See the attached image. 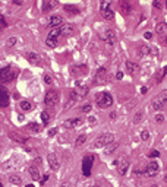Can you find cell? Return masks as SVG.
Returning a JSON list of instances; mask_svg holds the SVG:
<instances>
[{"instance_id": "6da1fadb", "label": "cell", "mask_w": 167, "mask_h": 187, "mask_svg": "<svg viewBox=\"0 0 167 187\" xmlns=\"http://www.w3.org/2000/svg\"><path fill=\"white\" fill-rule=\"evenodd\" d=\"M113 142H115V135H112V133H104V135L98 136L95 140H94L92 148H95V149L106 148V146H109V145L113 143Z\"/></svg>"}, {"instance_id": "7a4b0ae2", "label": "cell", "mask_w": 167, "mask_h": 187, "mask_svg": "<svg viewBox=\"0 0 167 187\" xmlns=\"http://www.w3.org/2000/svg\"><path fill=\"white\" fill-rule=\"evenodd\" d=\"M95 102L100 108H109L113 105V97L109 92H98L95 95Z\"/></svg>"}, {"instance_id": "3957f363", "label": "cell", "mask_w": 167, "mask_h": 187, "mask_svg": "<svg viewBox=\"0 0 167 187\" xmlns=\"http://www.w3.org/2000/svg\"><path fill=\"white\" fill-rule=\"evenodd\" d=\"M16 69H13L12 66H6V67L0 69V82H10L16 78Z\"/></svg>"}, {"instance_id": "277c9868", "label": "cell", "mask_w": 167, "mask_h": 187, "mask_svg": "<svg viewBox=\"0 0 167 187\" xmlns=\"http://www.w3.org/2000/svg\"><path fill=\"white\" fill-rule=\"evenodd\" d=\"M167 104V94L164 92V94H160V95H157L154 100H152V102H151V105H152V110L154 111H161L164 107H166Z\"/></svg>"}, {"instance_id": "5b68a950", "label": "cell", "mask_w": 167, "mask_h": 187, "mask_svg": "<svg viewBox=\"0 0 167 187\" xmlns=\"http://www.w3.org/2000/svg\"><path fill=\"white\" fill-rule=\"evenodd\" d=\"M59 100H60V95H59L57 91H49L44 97V104L47 107H54L59 102Z\"/></svg>"}, {"instance_id": "8992f818", "label": "cell", "mask_w": 167, "mask_h": 187, "mask_svg": "<svg viewBox=\"0 0 167 187\" xmlns=\"http://www.w3.org/2000/svg\"><path fill=\"white\" fill-rule=\"evenodd\" d=\"M92 164H94V156H92V155H88V156H85L82 159V172L85 177H89V175H91Z\"/></svg>"}, {"instance_id": "52a82bcc", "label": "cell", "mask_w": 167, "mask_h": 187, "mask_svg": "<svg viewBox=\"0 0 167 187\" xmlns=\"http://www.w3.org/2000/svg\"><path fill=\"white\" fill-rule=\"evenodd\" d=\"M59 28H54V29H51V32L49 34L47 37V40H46V44H47V47H50V48H54L56 45H57V40H59Z\"/></svg>"}, {"instance_id": "ba28073f", "label": "cell", "mask_w": 167, "mask_h": 187, "mask_svg": "<svg viewBox=\"0 0 167 187\" xmlns=\"http://www.w3.org/2000/svg\"><path fill=\"white\" fill-rule=\"evenodd\" d=\"M100 38L103 40V41H106L109 45H113V44L117 41V35L113 29H107V31H104V32L100 35Z\"/></svg>"}, {"instance_id": "9c48e42d", "label": "cell", "mask_w": 167, "mask_h": 187, "mask_svg": "<svg viewBox=\"0 0 167 187\" xmlns=\"http://www.w3.org/2000/svg\"><path fill=\"white\" fill-rule=\"evenodd\" d=\"M160 170V167H158V162H155V161H151L150 164L147 165V168L144 170V174L147 175V177H155L157 175V172Z\"/></svg>"}, {"instance_id": "30bf717a", "label": "cell", "mask_w": 167, "mask_h": 187, "mask_svg": "<svg viewBox=\"0 0 167 187\" xmlns=\"http://www.w3.org/2000/svg\"><path fill=\"white\" fill-rule=\"evenodd\" d=\"M82 124H84V119H82V117L67 119V120H65V123H63V126H65L66 129H76V127H79V126H82Z\"/></svg>"}, {"instance_id": "8fae6325", "label": "cell", "mask_w": 167, "mask_h": 187, "mask_svg": "<svg viewBox=\"0 0 167 187\" xmlns=\"http://www.w3.org/2000/svg\"><path fill=\"white\" fill-rule=\"evenodd\" d=\"M63 23H65V18L60 16V15H53V16L49 18V25L53 29L54 28H60Z\"/></svg>"}, {"instance_id": "7c38bea8", "label": "cell", "mask_w": 167, "mask_h": 187, "mask_svg": "<svg viewBox=\"0 0 167 187\" xmlns=\"http://www.w3.org/2000/svg\"><path fill=\"white\" fill-rule=\"evenodd\" d=\"M59 32H60V35H63V37H70V35H73V32H75V26H73L72 23H63V25L59 28Z\"/></svg>"}, {"instance_id": "4fadbf2b", "label": "cell", "mask_w": 167, "mask_h": 187, "mask_svg": "<svg viewBox=\"0 0 167 187\" xmlns=\"http://www.w3.org/2000/svg\"><path fill=\"white\" fill-rule=\"evenodd\" d=\"M47 162H49V167H50L53 171H57L59 167H60V162H59L56 153H49V155H47Z\"/></svg>"}, {"instance_id": "5bb4252c", "label": "cell", "mask_w": 167, "mask_h": 187, "mask_svg": "<svg viewBox=\"0 0 167 187\" xmlns=\"http://www.w3.org/2000/svg\"><path fill=\"white\" fill-rule=\"evenodd\" d=\"M9 105V94L7 89L3 85H0V107H7Z\"/></svg>"}, {"instance_id": "9a60e30c", "label": "cell", "mask_w": 167, "mask_h": 187, "mask_svg": "<svg viewBox=\"0 0 167 187\" xmlns=\"http://www.w3.org/2000/svg\"><path fill=\"white\" fill-rule=\"evenodd\" d=\"M106 67H100L97 70V73H95V76H94V84H104V81H106Z\"/></svg>"}, {"instance_id": "2e32d148", "label": "cell", "mask_w": 167, "mask_h": 187, "mask_svg": "<svg viewBox=\"0 0 167 187\" xmlns=\"http://www.w3.org/2000/svg\"><path fill=\"white\" fill-rule=\"evenodd\" d=\"M128 168H129V161L128 159H123L117 164V172L119 175H125L128 172Z\"/></svg>"}, {"instance_id": "e0dca14e", "label": "cell", "mask_w": 167, "mask_h": 187, "mask_svg": "<svg viewBox=\"0 0 167 187\" xmlns=\"http://www.w3.org/2000/svg\"><path fill=\"white\" fill-rule=\"evenodd\" d=\"M119 7H120V12L123 15H131L132 13V4L129 1H120L119 3Z\"/></svg>"}, {"instance_id": "ac0fdd59", "label": "cell", "mask_w": 167, "mask_h": 187, "mask_svg": "<svg viewBox=\"0 0 167 187\" xmlns=\"http://www.w3.org/2000/svg\"><path fill=\"white\" fill-rule=\"evenodd\" d=\"M25 57H27L28 62L33 63V65H41V57H40V54H37V53H27Z\"/></svg>"}, {"instance_id": "d6986e66", "label": "cell", "mask_w": 167, "mask_h": 187, "mask_svg": "<svg viewBox=\"0 0 167 187\" xmlns=\"http://www.w3.org/2000/svg\"><path fill=\"white\" fill-rule=\"evenodd\" d=\"M70 73H73V75H85V73H88V67L85 65L73 66V67H70Z\"/></svg>"}, {"instance_id": "ffe728a7", "label": "cell", "mask_w": 167, "mask_h": 187, "mask_svg": "<svg viewBox=\"0 0 167 187\" xmlns=\"http://www.w3.org/2000/svg\"><path fill=\"white\" fill-rule=\"evenodd\" d=\"M63 9H65V12H66L67 15H78L81 10H79V7L78 6H75V4H65L63 6Z\"/></svg>"}, {"instance_id": "44dd1931", "label": "cell", "mask_w": 167, "mask_h": 187, "mask_svg": "<svg viewBox=\"0 0 167 187\" xmlns=\"http://www.w3.org/2000/svg\"><path fill=\"white\" fill-rule=\"evenodd\" d=\"M126 70H128L131 75H135V73H138V72H139V66H138L135 62L128 60V62H126Z\"/></svg>"}, {"instance_id": "7402d4cb", "label": "cell", "mask_w": 167, "mask_h": 187, "mask_svg": "<svg viewBox=\"0 0 167 187\" xmlns=\"http://www.w3.org/2000/svg\"><path fill=\"white\" fill-rule=\"evenodd\" d=\"M57 6H59V3L54 1V0L44 1V3H43V12H50V10H53L54 7H57Z\"/></svg>"}, {"instance_id": "603a6c76", "label": "cell", "mask_w": 167, "mask_h": 187, "mask_svg": "<svg viewBox=\"0 0 167 187\" xmlns=\"http://www.w3.org/2000/svg\"><path fill=\"white\" fill-rule=\"evenodd\" d=\"M28 172H30V175H31L33 180H40V178H41L40 170H38V167H35V165L30 167V168H28Z\"/></svg>"}, {"instance_id": "cb8c5ba5", "label": "cell", "mask_w": 167, "mask_h": 187, "mask_svg": "<svg viewBox=\"0 0 167 187\" xmlns=\"http://www.w3.org/2000/svg\"><path fill=\"white\" fill-rule=\"evenodd\" d=\"M9 183L13 184V186H21V184H22V178H21V175H18V174H10V175H9Z\"/></svg>"}, {"instance_id": "d4e9b609", "label": "cell", "mask_w": 167, "mask_h": 187, "mask_svg": "<svg viewBox=\"0 0 167 187\" xmlns=\"http://www.w3.org/2000/svg\"><path fill=\"white\" fill-rule=\"evenodd\" d=\"M101 12V16L104 18L106 21H113L115 19V12L112 9H106V10H100Z\"/></svg>"}, {"instance_id": "484cf974", "label": "cell", "mask_w": 167, "mask_h": 187, "mask_svg": "<svg viewBox=\"0 0 167 187\" xmlns=\"http://www.w3.org/2000/svg\"><path fill=\"white\" fill-rule=\"evenodd\" d=\"M155 32L158 35H164L167 32V23L166 22H160V23H157V26H155Z\"/></svg>"}, {"instance_id": "4316f807", "label": "cell", "mask_w": 167, "mask_h": 187, "mask_svg": "<svg viewBox=\"0 0 167 187\" xmlns=\"http://www.w3.org/2000/svg\"><path fill=\"white\" fill-rule=\"evenodd\" d=\"M19 107H21V110H22V111H25V113L31 111V110L34 108V105L30 101H21V102H19Z\"/></svg>"}, {"instance_id": "83f0119b", "label": "cell", "mask_w": 167, "mask_h": 187, "mask_svg": "<svg viewBox=\"0 0 167 187\" xmlns=\"http://www.w3.org/2000/svg\"><path fill=\"white\" fill-rule=\"evenodd\" d=\"M10 139L15 140V142H19V143H27L28 142V137H24L18 133H10Z\"/></svg>"}, {"instance_id": "f1b7e54d", "label": "cell", "mask_w": 167, "mask_h": 187, "mask_svg": "<svg viewBox=\"0 0 167 187\" xmlns=\"http://www.w3.org/2000/svg\"><path fill=\"white\" fill-rule=\"evenodd\" d=\"M75 101H76V92L73 91V92H70V95H69V100H67V102H66V105H65V108H70L73 104H75Z\"/></svg>"}, {"instance_id": "f546056e", "label": "cell", "mask_w": 167, "mask_h": 187, "mask_svg": "<svg viewBox=\"0 0 167 187\" xmlns=\"http://www.w3.org/2000/svg\"><path fill=\"white\" fill-rule=\"evenodd\" d=\"M117 148H119V143H116V142L110 143L109 146H106V155H110V153H113L117 149Z\"/></svg>"}, {"instance_id": "4dcf8cb0", "label": "cell", "mask_w": 167, "mask_h": 187, "mask_svg": "<svg viewBox=\"0 0 167 187\" xmlns=\"http://www.w3.org/2000/svg\"><path fill=\"white\" fill-rule=\"evenodd\" d=\"M41 120H43V124L47 126V124L50 123V120H51L50 113H49V111H43V113H41Z\"/></svg>"}, {"instance_id": "1f68e13d", "label": "cell", "mask_w": 167, "mask_h": 187, "mask_svg": "<svg viewBox=\"0 0 167 187\" xmlns=\"http://www.w3.org/2000/svg\"><path fill=\"white\" fill-rule=\"evenodd\" d=\"M138 54L139 56H150V45H141L138 48Z\"/></svg>"}, {"instance_id": "d6a6232c", "label": "cell", "mask_w": 167, "mask_h": 187, "mask_svg": "<svg viewBox=\"0 0 167 187\" xmlns=\"http://www.w3.org/2000/svg\"><path fill=\"white\" fill-rule=\"evenodd\" d=\"M28 129H30L33 133H40V132H41V126L37 124V123H30V124H28Z\"/></svg>"}, {"instance_id": "836d02e7", "label": "cell", "mask_w": 167, "mask_h": 187, "mask_svg": "<svg viewBox=\"0 0 167 187\" xmlns=\"http://www.w3.org/2000/svg\"><path fill=\"white\" fill-rule=\"evenodd\" d=\"M167 75V66H164V67L160 70V73H158V76H157V84H160V82H163V79L166 78Z\"/></svg>"}, {"instance_id": "e575fe53", "label": "cell", "mask_w": 167, "mask_h": 187, "mask_svg": "<svg viewBox=\"0 0 167 187\" xmlns=\"http://www.w3.org/2000/svg\"><path fill=\"white\" fill-rule=\"evenodd\" d=\"M85 142H86V135H81V136H78V139H76L75 146H76V148H81Z\"/></svg>"}, {"instance_id": "d590c367", "label": "cell", "mask_w": 167, "mask_h": 187, "mask_svg": "<svg viewBox=\"0 0 167 187\" xmlns=\"http://www.w3.org/2000/svg\"><path fill=\"white\" fill-rule=\"evenodd\" d=\"M142 116H144V113H142V111H138L134 116V124H138V123L142 120Z\"/></svg>"}, {"instance_id": "8d00e7d4", "label": "cell", "mask_w": 167, "mask_h": 187, "mask_svg": "<svg viewBox=\"0 0 167 187\" xmlns=\"http://www.w3.org/2000/svg\"><path fill=\"white\" fill-rule=\"evenodd\" d=\"M16 44V37H10V38H7V41H6V45L7 47H13Z\"/></svg>"}, {"instance_id": "74e56055", "label": "cell", "mask_w": 167, "mask_h": 187, "mask_svg": "<svg viewBox=\"0 0 167 187\" xmlns=\"http://www.w3.org/2000/svg\"><path fill=\"white\" fill-rule=\"evenodd\" d=\"M6 26H7V22H6V19L0 15V31H3Z\"/></svg>"}, {"instance_id": "f35d334b", "label": "cell", "mask_w": 167, "mask_h": 187, "mask_svg": "<svg viewBox=\"0 0 167 187\" xmlns=\"http://www.w3.org/2000/svg\"><path fill=\"white\" fill-rule=\"evenodd\" d=\"M110 9V1H101L100 3V10H106Z\"/></svg>"}, {"instance_id": "ab89813d", "label": "cell", "mask_w": 167, "mask_h": 187, "mask_svg": "<svg viewBox=\"0 0 167 187\" xmlns=\"http://www.w3.org/2000/svg\"><path fill=\"white\" fill-rule=\"evenodd\" d=\"M148 137H150V132L148 130H142L141 132V139L142 140H148Z\"/></svg>"}, {"instance_id": "60d3db41", "label": "cell", "mask_w": 167, "mask_h": 187, "mask_svg": "<svg viewBox=\"0 0 167 187\" xmlns=\"http://www.w3.org/2000/svg\"><path fill=\"white\" fill-rule=\"evenodd\" d=\"M44 82H46L47 85H51V84H53V78H51L50 75L46 73V75H44Z\"/></svg>"}, {"instance_id": "b9f144b4", "label": "cell", "mask_w": 167, "mask_h": 187, "mask_svg": "<svg viewBox=\"0 0 167 187\" xmlns=\"http://www.w3.org/2000/svg\"><path fill=\"white\" fill-rule=\"evenodd\" d=\"M150 56H154V57H157V56H158V50H157L155 47H150Z\"/></svg>"}, {"instance_id": "7bdbcfd3", "label": "cell", "mask_w": 167, "mask_h": 187, "mask_svg": "<svg viewBox=\"0 0 167 187\" xmlns=\"http://www.w3.org/2000/svg\"><path fill=\"white\" fill-rule=\"evenodd\" d=\"M79 94H81L82 97H85V95L88 94V86H82V88H79Z\"/></svg>"}, {"instance_id": "ee69618b", "label": "cell", "mask_w": 167, "mask_h": 187, "mask_svg": "<svg viewBox=\"0 0 167 187\" xmlns=\"http://www.w3.org/2000/svg\"><path fill=\"white\" fill-rule=\"evenodd\" d=\"M155 121H157V123H163V121H164V116H163V114H157V116H155Z\"/></svg>"}, {"instance_id": "f6af8a7d", "label": "cell", "mask_w": 167, "mask_h": 187, "mask_svg": "<svg viewBox=\"0 0 167 187\" xmlns=\"http://www.w3.org/2000/svg\"><path fill=\"white\" fill-rule=\"evenodd\" d=\"M152 7H155V9H161V1H158V0L152 1Z\"/></svg>"}, {"instance_id": "bcb514c9", "label": "cell", "mask_w": 167, "mask_h": 187, "mask_svg": "<svg viewBox=\"0 0 167 187\" xmlns=\"http://www.w3.org/2000/svg\"><path fill=\"white\" fill-rule=\"evenodd\" d=\"M82 111H84V113H89V111H91V105H89V104L84 105V107H82Z\"/></svg>"}, {"instance_id": "7dc6e473", "label": "cell", "mask_w": 167, "mask_h": 187, "mask_svg": "<svg viewBox=\"0 0 167 187\" xmlns=\"http://www.w3.org/2000/svg\"><path fill=\"white\" fill-rule=\"evenodd\" d=\"M40 164H41V158H40V156H37V158L34 159V165H35V167H38Z\"/></svg>"}, {"instance_id": "c3c4849f", "label": "cell", "mask_w": 167, "mask_h": 187, "mask_svg": "<svg viewBox=\"0 0 167 187\" xmlns=\"http://www.w3.org/2000/svg\"><path fill=\"white\" fill-rule=\"evenodd\" d=\"M56 133H57V129H51V130H49V137H53Z\"/></svg>"}, {"instance_id": "681fc988", "label": "cell", "mask_w": 167, "mask_h": 187, "mask_svg": "<svg viewBox=\"0 0 167 187\" xmlns=\"http://www.w3.org/2000/svg\"><path fill=\"white\" fill-rule=\"evenodd\" d=\"M158 155H160V152H158V151H151V152H150V156H151V158H154V156L157 158Z\"/></svg>"}, {"instance_id": "f907efd6", "label": "cell", "mask_w": 167, "mask_h": 187, "mask_svg": "<svg viewBox=\"0 0 167 187\" xmlns=\"http://www.w3.org/2000/svg\"><path fill=\"white\" fill-rule=\"evenodd\" d=\"M47 180H49V174H44V175L41 177V184H44Z\"/></svg>"}, {"instance_id": "816d5d0a", "label": "cell", "mask_w": 167, "mask_h": 187, "mask_svg": "<svg viewBox=\"0 0 167 187\" xmlns=\"http://www.w3.org/2000/svg\"><path fill=\"white\" fill-rule=\"evenodd\" d=\"M160 43H161L163 45H167V35H166V37H161V38H160Z\"/></svg>"}, {"instance_id": "f5cc1de1", "label": "cell", "mask_w": 167, "mask_h": 187, "mask_svg": "<svg viewBox=\"0 0 167 187\" xmlns=\"http://www.w3.org/2000/svg\"><path fill=\"white\" fill-rule=\"evenodd\" d=\"M116 79H117V81L123 79V73H122V72H117V73H116Z\"/></svg>"}, {"instance_id": "db71d44e", "label": "cell", "mask_w": 167, "mask_h": 187, "mask_svg": "<svg viewBox=\"0 0 167 187\" xmlns=\"http://www.w3.org/2000/svg\"><path fill=\"white\" fill-rule=\"evenodd\" d=\"M144 37H145V40H151V38H152V34H151V32H145Z\"/></svg>"}, {"instance_id": "11a10c76", "label": "cell", "mask_w": 167, "mask_h": 187, "mask_svg": "<svg viewBox=\"0 0 167 187\" xmlns=\"http://www.w3.org/2000/svg\"><path fill=\"white\" fill-rule=\"evenodd\" d=\"M88 121H89L91 124H95V123H97V120H95V117H89V119H88Z\"/></svg>"}, {"instance_id": "9f6ffc18", "label": "cell", "mask_w": 167, "mask_h": 187, "mask_svg": "<svg viewBox=\"0 0 167 187\" xmlns=\"http://www.w3.org/2000/svg\"><path fill=\"white\" fill-rule=\"evenodd\" d=\"M60 187H70V183H69V181H65V183H62Z\"/></svg>"}, {"instance_id": "6f0895ef", "label": "cell", "mask_w": 167, "mask_h": 187, "mask_svg": "<svg viewBox=\"0 0 167 187\" xmlns=\"http://www.w3.org/2000/svg\"><path fill=\"white\" fill-rule=\"evenodd\" d=\"M110 119H112V120L116 119V113H112V114H110Z\"/></svg>"}, {"instance_id": "680465c9", "label": "cell", "mask_w": 167, "mask_h": 187, "mask_svg": "<svg viewBox=\"0 0 167 187\" xmlns=\"http://www.w3.org/2000/svg\"><path fill=\"white\" fill-rule=\"evenodd\" d=\"M13 3L18 4V6H21V4H22V1H19V0H13Z\"/></svg>"}, {"instance_id": "91938a15", "label": "cell", "mask_w": 167, "mask_h": 187, "mask_svg": "<svg viewBox=\"0 0 167 187\" xmlns=\"http://www.w3.org/2000/svg\"><path fill=\"white\" fill-rule=\"evenodd\" d=\"M147 91H148V89H147V88H145V86H144V88H142V89H141V92H142V94H147Z\"/></svg>"}, {"instance_id": "94428289", "label": "cell", "mask_w": 167, "mask_h": 187, "mask_svg": "<svg viewBox=\"0 0 167 187\" xmlns=\"http://www.w3.org/2000/svg\"><path fill=\"white\" fill-rule=\"evenodd\" d=\"M25 187H34V186L33 184H28V186H25Z\"/></svg>"}, {"instance_id": "6125c7cd", "label": "cell", "mask_w": 167, "mask_h": 187, "mask_svg": "<svg viewBox=\"0 0 167 187\" xmlns=\"http://www.w3.org/2000/svg\"><path fill=\"white\" fill-rule=\"evenodd\" d=\"M151 187H158V186H157V184H152V186H151Z\"/></svg>"}, {"instance_id": "be15d7a7", "label": "cell", "mask_w": 167, "mask_h": 187, "mask_svg": "<svg viewBox=\"0 0 167 187\" xmlns=\"http://www.w3.org/2000/svg\"><path fill=\"white\" fill-rule=\"evenodd\" d=\"M164 181H167V175H166V177H164Z\"/></svg>"}, {"instance_id": "e7e4bbea", "label": "cell", "mask_w": 167, "mask_h": 187, "mask_svg": "<svg viewBox=\"0 0 167 187\" xmlns=\"http://www.w3.org/2000/svg\"><path fill=\"white\" fill-rule=\"evenodd\" d=\"M0 187H3V186H1V183H0Z\"/></svg>"}, {"instance_id": "03108f58", "label": "cell", "mask_w": 167, "mask_h": 187, "mask_svg": "<svg viewBox=\"0 0 167 187\" xmlns=\"http://www.w3.org/2000/svg\"><path fill=\"white\" fill-rule=\"evenodd\" d=\"M166 7H167V1H166Z\"/></svg>"}, {"instance_id": "003e7915", "label": "cell", "mask_w": 167, "mask_h": 187, "mask_svg": "<svg viewBox=\"0 0 167 187\" xmlns=\"http://www.w3.org/2000/svg\"><path fill=\"white\" fill-rule=\"evenodd\" d=\"M166 171H167V167H166Z\"/></svg>"}]
</instances>
